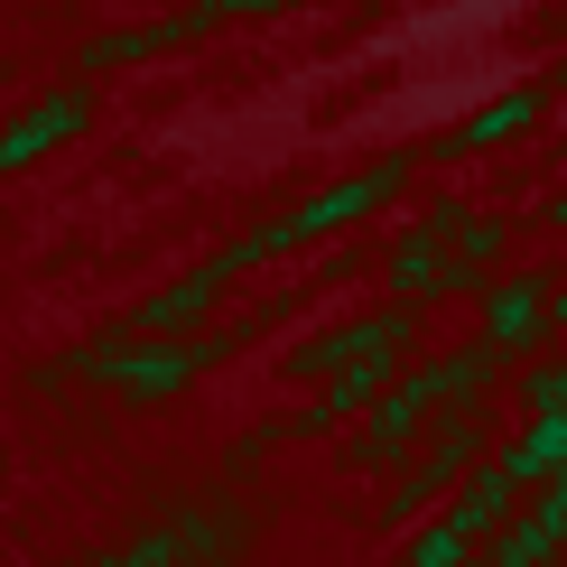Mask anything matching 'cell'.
I'll return each mask as SVG.
<instances>
[{"label": "cell", "instance_id": "obj_6", "mask_svg": "<svg viewBox=\"0 0 567 567\" xmlns=\"http://www.w3.org/2000/svg\"><path fill=\"white\" fill-rule=\"evenodd\" d=\"M522 122H530V93H512V103H493L484 122L465 131V150H484V140H503V131H522Z\"/></svg>", "mask_w": 567, "mask_h": 567}, {"label": "cell", "instance_id": "obj_7", "mask_svg": "<svg viewBox=\"0 0 567 567\" xmlns=\"http://www.w3.org/2000/svg\"><path fill=\"white\" fill-rule=\"evenodd\" d=\"M549 326H567V298H549Z\"/></svg>", "mask_w": 567, "mask_h": 567}, {"label": "cell", "instance_id": "obj_5", "mask_svg": "<svg viewBox=\"0 0 567 567\" xmlns=\"http://www.w3.org/2000/svg\"><path fill=\"white\" fill-rule=\"evenodd\" d=\"M400 567H465V530H456V522H437V530H419V549L400 558Z\"/></svg>", "mask_w": 567, "mask_h": 567}, {"label": "cell", "instance_id": "obj_3", "mask_svg": "<svg viewBox=\"0 0 567 567\" xmlns=\"http://www.w3.org/2000/svg\"><path fill=\"white\" fill-rule=\"evenodd\" d=\"M512 475H522V484H539V475H558V465H567V410H539V429L522 437V446H512Z\"/></svg>", "mask_w": 567, "mask_h": 567}, {"label": "cell", "instance_id": "obj_1", "mask_svg": "<svg viewBox=\"0 0 567 567\" xmlns=\"http://www.w3.org/2000/svg\"><path fill=\"white\" fill-rule=\"evenodd\" d=\"M475 446H484V429H475V410H456V419H437V437H429V456L410 465V475L391 484V503H382V522H419V512L437 503L446 484L475 465Z\"/></svg>", "mask_w": 567, "mask_h": 567}, {"label": "cell", "instance_id": "obj_8", "mask_svg": "<svg viewBox=\"0 0 567 567\" xmlns=\"http://www.w3.org/2000/svg\"><path fill=\"white\" fill-rule=\"evenodd\" d=\"M484 567H493V558H484Z\"/></svg>", "mask_w": 567, "mask_h": 567}, {"label": "cell", "instance_id": "obj_2", "mask_svg": "<svg viewBox=\"0 0 567 567\" xmlns=\"http://www.w3.org/2000/svg\"><path fill=\"white\" fill-rule=\"evenodd\" d=\"M567 549V522H549V512H512V522H503V539H493V567H549Z\"/></svg>", "mask_w": 567, "mask_h": 567}, {"label": "cell", "instance_id": "obj_4", "mask_svg": "<svg viewBox=\"0 0 567 567\" xmlns=\"http://www.w3.org/2000/svg\"><path fill=\"white\" fill-rule=\"evenodd\" d=\"M75 122H84V103H47L38 122H19L10 140H0V168H19V158H38L47 140H65V131H75Z\"/></svg>", "mask_w": 567, "mask_h": 567}]
</instances>
